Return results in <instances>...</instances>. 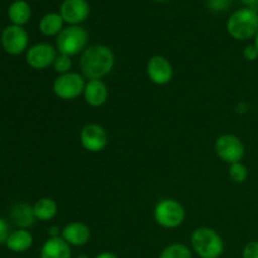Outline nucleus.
Segmentation results:
<instances>
[{"label":"nucleus","instance_id":"nucleus-16","mask_svg":"<svg viewBox=\"0 0 258 258\" xmlns=\"http://www.w3.org/2000/svg\"><path fill=\"white\" fill-rule=\"evenodd\" d=\"M10 219L19 228L27 229L34 224L37 218H35L33 206L28 203H17L10 209Z\"/></svg>","mask_w":258,"mask_h":258},{"label":"nucleus","instance_id":"nucleus-8","mask_svg":"<svg viewBox=\"0 0 258 258\" xmlns=\"http://www.w3.org/2000/svg\"><path fill=\"white\" fill-rule=\"evenodd\" d=\"M29 37L27 30L19 25H8L2 34V45L7 53L12 55H19L28 48Z\"/></svg>","mask_w":258,"mask_h":258},{"label":"nucleus","instance_id":"nucleus-26","mask_svg":"<svg viewBox=\"0 0 258 258\" xmlns=\"http://www.w3.org/2000/svg\"><path fill=\"white\" fill-rule=\"evenodd\" d=\"M243 57L244 59L249 60V62H254L258 59V49L254 44H248L243 49Z\"/></svg>","mask_w":258,"mask_h":258},{"label":"nucleus","instance_id":"nucleus-19","mask_svg":"<svg viewBox=\"0 0 258 258\" xmlns=\"http://www.w3.org/2000/svg\"><path fill=\"white\" fill-rule=\"evenodd\" d=\"M63 23L59 13H48L40 19L39 30L45 37H57L63 30Z\"/></svg>","mask_w":258,"mask_h":258},{"label":"nucleus","instance_id":"nucleus-2","mask_svg":"<svg viewBox=\"0 0 258 258\" xmlns=\"http://www.w3.org/2000/svg\"><path fill=\"white\" fill-rule=\"evenodd\" d=\"M227 32L236 40H249L258 33V12L252 8L236 10L227 20Z\"/></svg>","mask_w":258,"mask_h":258},{"label":"nucleus","instance_id":"nucleus-24","mask_svg":"<svg viewBox=\"0 0 258 258\" xmlns=\"http://www.w3.org/2000/svg\"><path fill=\"white\" fill-rule=\"evenodd\" d=\"M208 8L212 12H226L232 4V0H207Z\"/></svg>","mask_w":258,"mask_h":258},{"label":"nucleus","instance_id":"nucleus-15","mask_svg":"<svg viewBox=\"0 0 258 258\" xmlns=\"http://www.w3.org/2000/svg\"><path fill=\"white\" fill-rule=\"evenodd\" d=\"M71 246L62 238H48L40 249V258H71Z\"/></svg>","mask_w":258,"mask_h":258},{"label":"nucleus","instance_id":"nucleus-7","mask_svg":"<svg viewBox=\"0 0 258 258\" xmlns=\"http://www.w3.org/2000/svg\"><path fill=\"white\" fill-rule=\"evenodd\" d=\"M214 149H216L217 156L228 164L241 161L246 153L241 139L232 134H224V135L219 136L216 140Z\"/></svg>","mask_w":258,"mask_h":258},{"label":"nucleus","instance_id":"nucleus-23","mask_svg":"<svg viewBox=\"0 0 258 258\" xmlns=\"http://www.w3.org/2000/svg\"><path fill=\"white\" fill-rule=\"evenodd\" d=\"M53 67H54V71L59 75H64V73L71 72V68H72V59L71 57L66 54H58L57 58L54 59V63H53Z\"/></svg>","mask_w":258,"mask_h":258},{"label":"nucleus","instance_id":"nucleus-11","mask_svg":"<svg viewBox=\"0 0 258 258\" xmlns=\"http://www.w3.org/2000/svg\"><path fill=\"white\" fill-rule=\"evenodd\" d=\"M146 73L151 82L155 85H168L173 78V66L164 55H154L149 59Z\"/></svg>","mask_w":258,"mask_h":258},{"label":"nucleus","instance_id":"nucleus-12","mask_svg":"<svg viewBox=\"0 0 258 258\" xmlns=\"http://www.w3.org/2000/svg\"><path fill=\"white\" fill-rule=\"evenodd\" d=\"M60 17L70 25H80L90 15L87 0H64L59 9Z\"/></svg>","mask_w":258,"mask_h":258},{"label":"nucleus","instance_id":"nucleus-28","mask_svg":"<svg viewBox=\"0 0 258 258\" xmlns=\"http://www.w3.org/2000/svg\"><path fill=\"white\" fill-rule=\"evenodd\" d=\"M48 236L49 238H57V237L62 236V229H59V227H50L49 231H48Z\"/></svg>","mask_w":258,"mask_h":258},{"label":"nucleus","instance_id":"nucleus-20","mask_svg":"<svg viewBox=\"0 0 258 258\" xmlns=\"http://www.w3.org/2000/svg\"><path fill=\"white\" fill-rule=\"evenodd\" d=\"M35 218L42 222H48L54 218L58 213V206L52 198H40L33 206Z\"/></svg>","mask_w":258,"mask_h":258},{"label":"nucleus","instance_id":"nucleus-22","mask_svg":"<svg viewBox=\"0 0 258 258\" xmlns=\"http://www.w3.org/2000/svg\"><path fill=\"white\" fill-rule=\"evenodd\" d=\"M229 178L234 183H244L248 178V169L241 161L231 164V166H229Z\"/></svg>","mask_w":258,"mask_h":258},{"label":"nucleus","instance_id":"nucleus-25","mask_svg":"<svg viewBox=\"0 0 258 258\" xmlns=\"http://www.w3.org/2000/svg\"><path fill=\"white\" fill-rule=\"evenodd\" d=\"M242 258H258V241H251L244 246Z\"/></svg>","mask_w":258,"mask_h":258},{"label":"nucleus","instance_id":"nucleus-30","mask_svg":"<svg viewBox=\"0 0 258 258\" xmlns=\"http://www.w3.org/2000/svg\"><path fill=\"white\" fill-rule=\"evenodd\" d=\"M96 258H118L116 254L111 253V252H102V253L97 254Z\"/></svg>","mask_w":258,"mask_h":258},{"label":"nucleus","instance_id":"nucleus-13","mask_svg":"<svg viewBox=\"0 0 258 258\" xmlns=\"http://www.w3.org/2000/svg\"><path fill=\"white\" fill-rule=\"evenodd\" d=\"M62 237L70 246L80 247L88 243L91 238V231L87 224L82 222H72L62 229Z\"/></svg>","mask_w":258,"mask_h":258},{"label":"nucleus","instance_id":"nucleus-4","mask_svg":"<svg viewBox=\"0 0 258 258\" xmlns=\"http://www.w3.org/2000/svg\"><path fill=\"white\" fill-rule=\"evenodd\" d=\"M87 44L88 33L81 25H70L67 28H63L55 39L58 52L68 57L83 53V50L87 48Z\"/></svg>","mask_w":258,"mask_h":258},{"label":"nucleus","instance_id":"nucleus-27","mask_svg":"<svg viewBox=\"0 0 258 258\" xmlns=\"http://www.w3.org/2000/svg\"><path fill=\"white\" fill-rule=\"evenodd\" d=\"M9 224L7 223V221H4L3 218H0V244L5 243L9 237Z\"/></svg>","mask_w":258,"mask_h":258},{"label":"nucleus","instance_id":"nucleus-18","mask_svg":"<svg viewBox=\"0 0 258 258\" xmlns=\"http://www.w3.org/2000/svg\"><path fill=\"white\" fill-rule=\"evenodd\" d=\"M8 17H9L12 24L23 27L29 22L30 17H32L30 5L24 0H15L14 3L10 4L9 9H8Z\"/></svg>","mask_w":258,"mask_h":258},{"label":"nucleus","instance_id":"nucleus-6","mask_svg":"<svg viewBox=\"0 0 258 258\" xmlns=\"http://www.w3.org/2000/svg\"><path fill=\"white\" fill-rule=\"evenodd\" d=\"M85 77L77 72L59 75L53 82V92L58 98L64 101L80 97L85 91Z\"/></svg>","mask_w":258,"mask_h":258},{"label":"nucleus","instance_id":"nucleus-1","mask_svg":"<svg viewBox=\"0 0 258 258\" xmlns=\"http://www.w3.org/2000/svg\"><path fill=\"white\" fill-rule=\"evenodd\" d=\"M80 66L83 77L88 78V81L101 80L112 71L115 54L107 45H90L81 54Z\"/></svg>","mask_w":258,"mask_h":258},{"label":"nucleus","instance_id":"nucleus-21","mask_svg":"<svg viewBox=\"0 0 258 258\" xmlns=\"http://www.w3.org/2000/svg\"><path fill=\"white\" fill-rule=\"evenodd\" d=\"M159 258H193L189 247L181 243H174L165 247Z\"/></svg>","mask_w":258,"mask_h":258},{"label":"nucleus","instance_id":"nucleus-10","mask_svg":"<svg viewBox=\"0 0 258 258\" xmlns=\"http://www.w3.org/2000/svg\"><path fill=\"white\" fill-rule=\"evenodd\" d=\"M57 55V48L48 43H38L27 50L25 59L30 67L40 71L53 66Z\"/></svg>","mask_w":258,"mask_h":258},{"label":"nucleus","instance_id":"nucleus-31","mask_svg":"<svg viewBox=\"0 0 258 258\" xmlns=\"http://www.w3.org/2000/svg\"><path fill=\"white\" fill-rule=\"evenodd\" d=\"M254 45H256L258 49V33L256 34V37H254Z\"/></svg>","mask_w":258,"mask_h":258},{"label":"nucleus","instance_id":"nucleus-29","mask_svg":"<svg viewBox=\"0 0 258 258\" xmlns=\"http://www.w3.org/2000/svg\"><path fill=\"white\" fill-rule=\"evenodd\" d=\"M247 8H252V9H258V0H241Z\"/></svg>","mask_w":258,"mask_h":258},{"label":"nucleus","instance_id":"nucleus-9","mask_svg":"<svg viewBox=\"0 0 258 258\" xmlns=\"http://www.w3.org/2000/svg\"><path fill=\"white\" fill-rule=\"evenodd\" d=\"M80 140L87 151L100 153L107 146L108 135L107 131L98 123H88L81 130Z\"/></svg>","mask_w":258,"mask_h":258},{"label":"nucleus","instance_id":"nucleus-32","mask_svg":"<svg viewBox=\"0 0 258 258\" xmlns=\"http://www.w3.org/2000/svg\"><path fill=\"white\" fill-rule=\"evenodd\" d=\"M77 258H88V257L85 256V254H81V256H78Z\"/></svg>","mask_w":258,"mask_h":258},{"label":"nucleus","instance_id":"nucleus-17","mask_svg":"<svg viewBox=\"0 0 258 258\" xmlns=\"http://www.w3.org/2000/svg\"><path fill=\"white\" fill-rule=\"evenodd\" d=\"M33 244V236L27 229L19 228L14 232H10L8 237L5 246L9 251L15 252V253H23L28 251Z\"/></svg>","mask_w":258,"mask_h":258},{"label":"nucleus","instance_id":"nucleus-33","mask_svg":"<svg viewBox=\"0 0 258 258\" xmlns=\"http://www.w3.org/2000/svg\"><path fill=\"white\" fill-rule=\"evenodd\" d=\"M155 2H160L161 3V2H166V0H155Z\"/></svg>","mask_w":258,"mask_h":258},{"label":"nucleus","instance_id":"nucleus-5","mask_svg":"<svg viewBox=\"0 0 258 258\" xmlns=\"http://www.w3.org/2000/svg\"><path fill=\"white\" fill-rule=\"evenodd\" d=\"M154 218L163 228H176L185 219V209L175 199H163L155 206Z\"/></svg>","mask_w":258,"mask_h":258},{"label":"nucleus","instance_id":"nucleus-14","mask_svg":"<svg viewBox=\"0 0 258 258\" xmlns=\"http://www.w3.org/2000/svg\"><path fill=\"white\" fill-rule=\"evenodd\" d=\"M83 96L88 105L92 107H100L107 101L108 88L101 80H90L86 82Z\"/></svg>","mask_w":258,"mask_h":258},{"label":"nucleus","instance_id":"nucleus-3","mask_svg":"<svg viewBox=\"0 0 258 258\" xmlns=\"http://www.w3.org/2000/svg\"><path fill=\"white\" fill-rule=\"evenodd\" d=\"M191 247L202 258H219L223 253V239L209 227H201L191 233Z\"/></svg>","mask_w":258,"mask_h":258}]
</instances>
